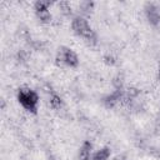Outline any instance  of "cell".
<instances>
[{"label":"cell","instance_id":"6da1fadb","mask_svg":"<svg viewBox=\"0 0 160 160\" xmlns=\"http://www.w3.org/2000/svg\"><path fill=\"white\" fill-rule=\"evenodd\" d=\"M71 28H72V30L76 34H79L84 39H89V38L95 36L94 31L91 30V28L89 26L88 21L84 18H76V19H74L72 20V24H71Z\"/></svg>","mask_w":160,"mask_h":160},{"label":"cell","instance_id":"7a4b0ae2","mask_svg":"<svg viewBox=\"0 0 160 160\" xmlns=\"http://www.w3.org/2000/svg\"><path fill=\"white\" fill-rule=\"evenodd\" d=\"M19 101L22 105V108L28 111H35L36 110V105L39 101V95L34 91H31L29 95H19Z\"/></svg>","mask_w":160,"mask_h":160},{"label":"cell","instance_id":"3957f363","mask_svg":"<svg viewBox=\"0 0 160 160\" xmlns=\"http://www.w3.org/2000/svg\"><path fill=\"white\" fill-rule=\"evenodd\" d=\"M90 151H91V144L89 141H85L79 150V160H89Z\"/></svg>","mask_w":160,"mask_h":160},{"label":"cell","instance_id":"277c9868","mask_svg":"<svg viewBox=\"0 0 160 160\" xmlns=\"http://www.w3.org/2000/svg\"><path fill=\"white\" fill-rule=\"evenodd\" d=\"M65 61H66V65L68 66H76L78 62H79V59H78V56H76V54L74 51H71L70 49H68L66 55H65Z\"/></svg>","mask_w":160,"mask_h":160},{"label":"cell","instance_id":"5b68a950","mask_svg":"<svg viewBox=\"0 0 160 160\" xmlns=\"http://www.w3.org/2000/svg\"><path fill=\"white\" fill-rule=\"evenodd\" d=\"M109 156H110V149L104 148V149H100L99 151H96L92 155V160H108Z\"/></svg>","mask_w":160,"mask_h":160},{"label":"cell","instance_id":"8992f818","mask_svg":"<svg viewBox=\"0 0 160 160\" xmlns=\"http://www.w3.org/2000/svg\"><path fill=\"white\" fill-rule=\"evenodd\" d=\"M36 16H38V19H39L41 22H44V24H48V22L51 21V14H50L49 9L36 11Z\"/></svg>","mask_w":160,"mask_h":160},{"label":"cell","instance_id":"52a82bcc","mask_svg":"<svg viewBox=\"0 0 160 160\" xmlns=\"http://www.w3.org/2000/svg\"><path fill=\"white\" fill-rule=\"evenodd\" d=\"M49 104H50V108H52V109H55V110H59V109H61V106H62V100H61V98H60L59 95L51 94V98H50V100H49Z\"/></svg>","mask_w":160,"mask_h":160},{"label":"cell","instance_id":"ba28073f","mask_svg":"<svg viewBox=\"0 0 160 160\" xmlns=\"http://www.w3.org/2000/svg\"><path fill=\"white\" fill-rule=\"evenodd\" d=\"M112 86L116 89V90H120L121 88H122V85H124V82H125V78H124V75L122 74H118V75H115L114 78H112Z\"/></svg>","mask_w":160,"mask_h":160},{"label":"cell","instance_id":"9c48e42d","mask_svg":"<svg viewBox=\"0 0 160 160\" xmlns=\"http://www.w3.org/2000/svg\"><path fill=\"white\" fill-rule=\"evenodd\" d=\"M51 5L50 1H46V0H38L34 6H35V10L36 11H40V10H45V9H49V6Z\"/></svg>","mask_w":160,"mask_h":160},{"label":"cell","instance_id":"30bf717a","mask_svg":"<svg viewBox=\"0 0 160 160\" xmlns=\"http://www.w3.org/2000/svg\"><path fill=\"white\" fill-rule=\"evenodd\" d=\"M104 62H105L106 65H114L116 61H115V58H114L112 55H105V58H104Z\"/></svg>","mask_w":160,"mask_h":160},{"label":"cell","instance_id":"8fae6325","mask_svg":"<svg viewBox=\"0 0 160 160\" xmlns=\"http://www.w3.org/2000/svg\"><path fill=\"white\" fill-rule=\"evenodd\" d=\"M114 160H125V158H124L122 155H116V156L114 158Z\"/></svg>","mask_w":160,"mask_h":160},{"label":"cell","instance_id":"7c38bea8","mask_svg":"<svg viewBox=\"0 0 160 160\" xmlns=\"http://www.w3.org/2000/svg\"><path fill=\"white\" fill-rule=\"evenodd\" d=\"M159 80H160V70H159Z\"/></svg>","mask_w":160,"mask_h":160}]
</instances>
